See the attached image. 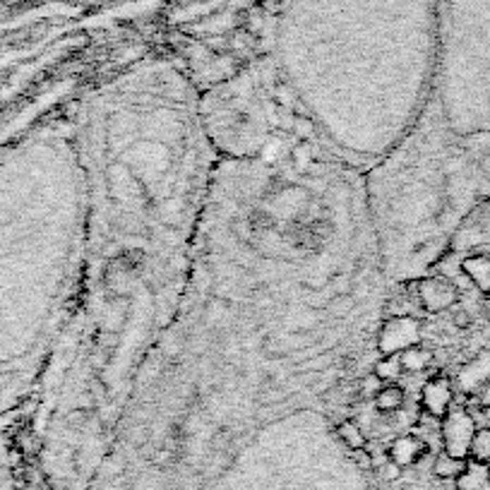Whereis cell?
Segmentation results:
<instances>
[{
    "label": "cell",
    "instance_id": "d6986e66",
    "mask_svg": "<svg viewBox=\"0 0 490 490\" xmlns=\"http://www.w3.org/2000/svg\"><path fill=\"white\" fill-rule=\"evenodd\" d=\"M354 459L361 469H373V454H370L366 447H363V450H354Z\"/></svg>",
    "mask_w": 490,
    "mask_h": 490
},
{
    "label": "cell",
    "instance_id": "3957f363",
    "mask_svg": "<svg viewBox=\"0 0 490 490\" xmlns=\"http://www.w3.org/2000/svg\"><path fill=\"white\" fill-rule=\"evenodd\" d=\"M418 342H421V322L406 315L392 318L380 332V349L385 354H399Z\"/></svg>",
    "mask_w": 490,
    "mask_h": 490
},
{
    "label": "cell",
    "instance_id": "ba28073f",
    "mask_svg": "<svg viewBox=\"0 0 490 490\" xmlns=\"http://www.w3.org/2000/svg\"><path fill=\"white\" fill-rule=\"evenodd\" d=\"M486 380H490V349H483L464 368V387H481Z\"/></svg>",
    "mask_w": 490,
    "mask_h": 490
},
{
    "label": "cell",
    "instance_id": "277c9868",
    "mask_svg": "<svg viewBox=\"0 0 490 490\" xmlns=\"http://www.w3.org/2000/svg\"><path fill=\"white\" fill-rule=\"evenodd\" d=\"M421 402H423V409H426L433 418H445L450 414V404H452L450 380L433 378L430 382H426V387H423V392H421Z\"/></svg>",
    "mask_w": 490,
    "mask_h": 490
},
{
    "label": "cell",
    "instance_id": "4fadbf2b",
    "mask_svg": "<svg viewBox=\"0 0 490 490\" xmlns=\"http://www.w3.org/2000/svg\"><path fill=\"white\" fill-rule=\"evenodd\" d=\"M469 459L490 464V428H476L469 445Z\"/></svg>",
    "mask_w": 490,
    "mask_h": 490
},
{
    "label": "cell",
    "instance_id": "5b68a950",
    "mask_svg": "<svg viewBox=\"0 0 490 490\" xmlns=\"http://www.w3.org/2000/svg\"><path fill=\"white\" fill-rule=\"evenodd\" d=\"M426 454H428L426 440L418 438V435H402V438H397L390 445V450H387V459L394 462L397 466H402V469H406V466L418 464Z\"/></svg>",
    "mask_w": 490,
    "mask_h": 490
},
{
    "label": "cell",
    "instance_id": "5bb4252c",
    "mask_svg": "<svg viewBox=\"0 0 490 490\" xmlns=\"http://www.w3.org/2000/svg\"><path fill=\"white\" fill-rule=\"evenodd\" d=\"M337 433H339V438H342V442L349 447L351 452L363 450V447H366V435H363V430L358 428V423H354V421H342L337 426Z\"/></svg>",
    "mask_w": 490,
    "mask_h": 490
},
{
    "label": "cell",
    "instance_id": "8992f818",
    "mask_svg": "<svg viewBox=\"0 0 490 490\" xmlns=\"http://www.w3.org/2000/svg\"><path fill=\"white\" fill-rule=\"evenodd\" d=\"M462 272L483 296L490 294V258L488 255H471L462 262Z\"/></svg>",
    "mask_w": 490,
    "mask_h": 490
},
{
    "label": "cell",
    "instance_id": "30bf717a",
    "mask_svg": "<svg viewBox=\"0 0 490 490\" xmlns=\"http://www.w3.org/2000/svg\"><path fill=\"white\" fill-rule=\"evenodd\" d=\"M466 462H469V459H459V457H452V454L442 452L433 464V474L442 478V481H452V478H457L466 469Z\"/></svg>",
    "mask_w": 490,
    "mask_h": 490
},
{
    "label": "cell",
    "instance_id": "9a60e30c",
    "mask_svg": "<svg viewBox=\"0 0 490 490\" xmlns=\"http://www.w3.org/2000/svg\"><path fill=\"white\" fill-rule=\"evenodd\" d=\"M466 142H469V145H474V152H478V154H488L490 152V133H476V135H471Z\"/></svg>",
    "mask_w": 490,
    "mask_h": 490
},
{
    "label": "cell",
    "instance_id": "ffe728a7",
    "mask_svg": "<svg viewBox=\"0 0 490 490\" xmlns=\"http://www.w3.org/2000/svg\"><path fill=\"white\" fill-rule=\"evenodd\" d=\"M382 474H385L387 481H397V478L402 476V466H397L394 462H390V459H387V464L382 466Z\"/></svg>",
    "mask_w": 490,
    "mask_h": 490
},
{
    "label": "cell",
    "instance_id": "8fae6325",
    "mask_svg": "<svg viewBox=\"0 0 490 490\" xmlns=\"http://www.w3.org/2000/svg\"><path fill=\"white\" fill-rule=\"evenodd\" d=\"M404 404V390L399 385H382V390L375 394V406L385 414H392V411H399Z\"/></svg>",
    "mask_w": 490,
    "mask_h": 490
},
{
    "label": "cell",
    "instance_id": "7a4b0ae2",
    "mask_svg": "<svg viewBox=\"0 0 490 490\" xmlns=\"http://www.w3.org/2000/svg\"><path fill=\"white\" fill-rule=\"evenodd\" d=\"M418 306H423L428 313H445L459 303V289L445 277H430L416 284Z\"/></svg>",
    "mask_w": 490,
    "mask_h": 490
},
{
    "label": "cell",
    "instance_id": "e0dca14e",
    "mask_svg": "<svg viewBox=\"0 0 490 490\" xmlns=\"http://www.w3.org/2000/svg\"><path fill=\"white\" fill-rule=\"evenodd\" d=\"M380 390H382V380L375 373L363 380V394H368L370 399H375V394H378Z\"/></svg>",
    "mask_w": 490,
    "mask_h": 490
},
{
    "label": "cell",
    "instance_id": "7c38bea8",
    "mask_svg": "<svg viewBox=\"0 0 490 490\" xmlns=\"http://www.w3.org/2000/svg\"><path fill=\"white\" fill-rule=\"evenodd\" d=\"M402 373H404V366H402L399 354H385V358L378 361V366H375V375H378L382 382H387V385L397 382L402 378Z\"/></svg>",
    "mask_w": 490,
    "mask_h": 490
},
{
    "label": "cell",
    "instance_id": "6da1fadb",
    "mask_svg": "<svg viewBox=\"0 0 490 490\" xmlns=\"http://www.w3.org/2000/svg\"><path fill=\"white\" fill-rule=\"evenodd\" d=\"M476 433V423L471 414L464 409H454L442 418V438H445V452L459 459H469V445Z\"/></svg>",
    "mask_w": 490,
    "mask_h": 490
},
{
    "label": "cell",
    "instance_id": "ac0fdd59",
    "mask_svg": "<svg viewBox=\"0 0 490 490\" xmlns=\"http://www.w3.org/2000/svg\"><path fill=\"white\" fill-rule=\"evenodd\" d=\"M476 402H478L481 409H490V380H486L476 390Z\"/></svg>",
    "mask_w": 490,
    "mask_h": 490
},
{
    "label": "cell",
    "instance_id": "52a82bcc",
    "mask_svg": "<svg viewBox=\"0 0 490 490\" xmlns=\"http://www.w3.org/2000/svg\"><path fill=\"white\" fill-rule=\"evenodd\" d=\"M454 481H457V490H490V464L469 459L466 469Z\"/></svg>",
    "mask_w": 490,
    "mask_h": 490
},
{
    "label": "cell",
    "instance_id": "9c48e42d",
    "mask_svg": "<svg viewBox=\"0 0 490 490\" xmlns=\"http://www.w3.org/2000/svg\"><path fill=\"white\" fill-rule=\"evenodd\" d=\"M399 358H402L404 370H409V373H421V370H426L430 366L433 354H430L426 346L414 344V346H409V349L399 351Z\"/></svg>",
    "mask_w": 490,
    "mask_h": 490
},
{
    "label": "cell",
    "instance_id": "2e32d148",
    "mask_svg": "<svg viewBox=\"0 0 490 490\" xmlns=\"http://www.w3.org/2000/svg\"><path fill=\"white\" fill-rule=\"evenodd\" d=\"M452 322L459 327V330H466V327H471L474 318H471L469 310H464V308H459V306H452Z\"/></svg>",
    "mask_w": 490,
    "mask_h": 490
},
{
    "label": "cell",
    "instance_id": "44dd1931",
    "mask_svg": "<svg viewBox=\"0 0 490 490\" xmlns=\"http://www.w3.org/2000/svg\"><path fill=\"white\" fill-rule=\"evenodd\" d=\"M483 315H486V320H490V294L486 296V301H483Z\"/></svg>",
    "mask_w": 490,
    "mask_h": 490
}]
</instances>
